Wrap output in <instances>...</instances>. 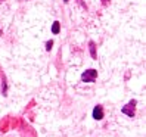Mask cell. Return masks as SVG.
<instances>
[{"label":"cell","mask_w":146,"mask_h":137,"mask_svg":"<svg viewBox=\"0 0 146 137\" xmlns=\"http://www.w3.org/2000/svg\"><path fill=\"white\" fill-rule=\"evenodd\" d=\"M102 2H104V5H108V0H102Z\"/></svg>","instance_id":"obj_7"},{"label":"cell","mask_w":146,"mask_h":137,"mask_svg":"<svg viewBox=\"0 0 146 137\" xmlns=\"http://www.w3.org/2000/svg\"><path fill=\"white\" fill-rule=\"evenodd\" d=\"M134 106H136V100H131L127 106L123 108V114H125L128 116H134Z\"/></svg>","instance_id":"obj_2"},{"label":"cell","mask_w":146,"mask_h":137,"mask_svg":"<svg viewBox=\"0 0 146 137\" xmlns=\"http://www.w3.org/2000/svg\"><path fill=\"white\" fill-rule=\"evenodd\" d=\"M64 2H70V0H64Z\"/></svg>","instance_id":"obj_8"},{"label":"cell","mask_w":146,"mask_h":137,"mask_svg":"<svg viewBox=\"0 0 146 137\" xmlns=\"http://www.w3.org/2000/svg\"><path fill=\"white\" fill-rule=\"evenodd\" d=\"M96 77H98V71L96 69H89V71L83 72L81 80L86 81V83H93L94 80H96Z\"/></svg>","instance_id":"obj_1"},{"label":"cell","mask_w":146,"mask_h":137,"mask_svg":"<svg viewBox=\"0 0 146 137\" xmlns=\"http://www.w3.org/2000/svg\"><path fill=\"white\" fill-rule=\"evenodd\" d=\"M59 31H61V24H59V22L56 21V22H53V27H52V32H53V34H58Z\"/></svg>","instance_id":"obj_4"},{"label":"cell","mask_w":146,"mask_h":137,"mask_svg":"<svg viewBox=\"0 0 146 137\" xmlns=\"http://www.w3.org/2000/svg\"><path fill=\"white\" fill-rule=\"evenodd\" d=\"M93 118L94 119H102V118H104V109H102V106H96V108H94L93 109Z\"/></svg>","instance_id":"obj_3"},{"label":"cell","mask_w":146,"mask_h":137,"mask_svg":"<svg viewBox=\"0 0 146 137\" xmlns=\"http://www.w3.org/2000/svg\"><path fill=\"white\" fill-rule=\"evenodd\" d=\"M52 46H53V41L50 40V41H47V44H46V49H47V50H50V49H52Z\"/></svg>","instance_id":"obj_6"},{"label":"cell","mask_w":146,"mask_h":137,"mask_svg":"<svg viewBox=\"0 0 146 137\" xmlns=\"http://www.w3.org/2000/svg\"><path fill=\"white\" fill-rule=\"evenodd\" d=\"M90 53L93 58H96V50H94V43H90Z\"/></svg>","instance_id":"obj_5"}]
</instances>
